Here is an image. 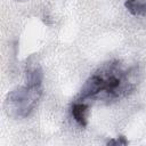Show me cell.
Wrapping results in <instances>:
<instances>
[{
	"instance_id": "obj_1",
	"label": "cell",
	"mask_w": 146,
	"mask_h": 146,
	"mask_svg": "<svg viewBox=\"0 0 146 146\" xmlns=\"http://www.w3.org/2000/svg\"><path fill=\"white\" fill-rule=\"evenodd\" d=\"M41 96V87L26 84L25 87L18 88L13 91L7 99V103H10L18 115L25 117L35 107L39 98Z\"/></svg>"
},
{
	"instance_id": "obj_2",
	"label": "cell",
	"mask_w": 146,
	"mask_h": 146,
	"mask_svg": "<svg viewBox=\"0 0 146 146\" xmlns=\"http://www.w3.org/2000/svg\"><path fill=\"white\" fill-rule=\"evenodd\" d=\"M72 116L74 117V120L81 125V127H86L87 125V113H88V107L82 104V103H75L72 106Z\"/></svg>"
},
{
	"instance_id": "obj_3",
	"label": "cell",
	"mask_w": 146,
	"mask_h": 146,
	"mask_svg": "<svg viewBox=\"0 0 146 146\" xmlns=\"http://www.w3.org/2000/svg\"><path fill=\"white\" fill-rule=\"evenodd\" d=\"M125 7L133 15H146V0H127Z\"/></svg>"
}]
</instances>
